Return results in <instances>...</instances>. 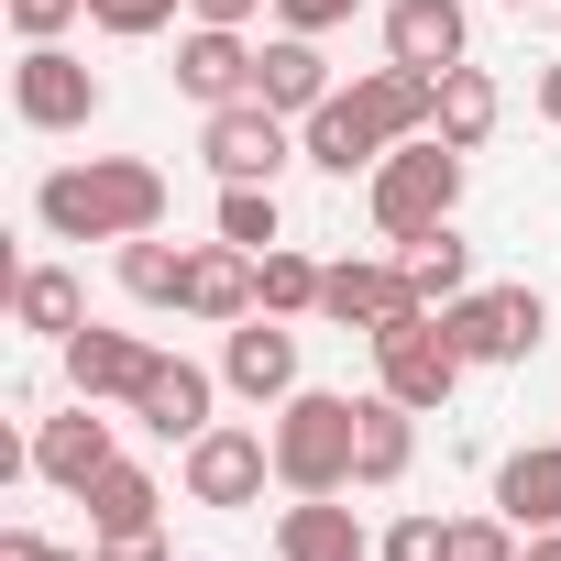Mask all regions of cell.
Wrapping results in <instances>:
<instances>
[{"instance_id":"cell-1","label":"cell","mask_w":561,"mask_h":561,"mask_svg":"<svg viewBox=\"0 0 561 561\" xmlns=\"http://www.w3.org/2000/svg\"><path fill=\"white\" fill-rule=\"evenodd\" d=\"M165 165H144V154H78V165H56L45 187H34V220L56 231V242H144V231H165Z\"/></svg>"},{"instance_id":"cell-2","label":"cell","mask_w":561,"mask_h":561,"mask_svg":"<svg viewBox=\"0 0 561 561\" xmlns=\"http://www.w3.org/2000/svg\"><path fill=\"white\" fill-rule=\"evenodd\" d=\"M462 176H473V154L440 144V133H419V144H397V154L364 176V209H375L386 242H419V231H440V220L462 209Z\"/></svg>"},{"instance_id":"cell-3","label":"cell","mask_w":561,"mask_h":561,"mask_svg":"<svg viewBox=\"0 0 561 561\" xmlns=\"http://www.w3.org/2000/svg\"><path fill=\"white\" fill-rule=\"evenodd\" d=\"M264 440H275V484L287 495H353V397L298 386L264 419Z\"/></svg>"},{"instance_id":"cell-4","label":"cell","mask_w":561,"mask_h":561,"mask_svg":"<svg viewBox=\"0 0 561 561\" xmlns=\"http://www.w3.org/2000/svg\"><path fill=\"white\" fill-rule=\"evenodd\" d=\"M364 353H375V386H386L397 408H419V419H440V408L462 397V375H473V364H462V342L440 331V309H408V320H397V331H375Z\"/></svg>"},{"instance_id":"cell-5","label":"cell","mask_w":561,"mask_h":561,"mask_svg":"<svg viewBox=\"0 0 561 561\" xmlns=\"http://www.w3.org/2000/svg\"><path fill=\"white\" fill-rule=\"evenodd\" d=\"M264 484H275V440L242 430V419H209V430L176 451V495H187V506L242 517V506H264Z\"/></svg>"},{"instance_id":"cell-6","label":"cell","mask_w":561,"mask_h":561,"mask_svg":"<svg viewBox=\"0 0 561 561\" xmlns=\"http://www.w3.org/2000/svg\"><path fill=\"white\" fill-rule=\"evenodd\" d=\"M198 154H209V176H220V187H275L309 144H298V122H287V111L231 100V111H209V122H198Z\"/></svg>"},{"instance_id":"cell-7","label":"cell","mask_w":561,"mask_h":561,"mask_svg":"<svg viewBox=\"0 0 561 561\" xmlns=\"http://www.w3.org/2000/svg\"><path fill=\"white\" fill-rule=\"evenodd\" d=\"M12 111H23V133H89V122L111 111V89H100L89 56H67V45H23V67H12Z\"/></svg>"},{"instance_id":"cell-8","label":"cell","mask_w":561,"mask_h":561,"mask_svg":"<svg viewBox=\"0 0 561 561\" xmlns=\"http://www.w3.org/2000/svg\"><path fill=\"white\" fill-rule=\"evenodd\" d=\"M440 331L462 342V364H528L550 342V298L539 287H473V298L440 309Z\"/></svg>"},{"instance_id":"cell-9","label":"cell","mask_w":561,"mask_h":561,"mask_svg":"<svg viewBox=\"0 0 561 561\" xmlns=\"http://www.w3.org/2000/svg\"><path fill=\"white\" fill-rule=\"evenodd\" d=\"M220 386L242 397V408H287L309 375H298V331L275 320V309H253V320H231L220 331Z\"/></svg>"},{"instance_id":"cell-10","label":"cell","mask_w":561,"mask_h":561,"mask_svg":"<svg viewBox=\"0 0 561 561\" xmlns=\"http://www.w3.org/2000/svg\"><path fill=\"white\" fill-rule=\"evenodd\" d=\"M56 364H67V397H89V408H133V386L154 375V342H144V331L89 320L78 342H56Z\"/></svg>"},{"instance_id":"cell-11","label":"cell","mask_w":561,"mask_h":561,"mask_svg":"<svg viewBox=\"0 0 561 561\" xmlns=\"http://www.w3.org/2000/svg\"><path fill=\"white\" fill-rule=\"evenodd\" d=\"M111 462H122V430H111V419H100L89 397H67V408H56V419L34 430V473H45L56 495H89V484H100Z\"/></svg>"},{"instance_id":"cell-12","label":"cell","mask_w":561,"mask_h":561,"mask_svg":"<svg viewBox=\"0 0 561 561\" xmlns=\"http://www.w3.org/2000/svg\"><path fill=\"white\" fill-rule=\"evenodd\" d=\"M408 309H419V298H408L397 253H386V264H375V253H342V264L320 275V320H331V331H364V342H375V331H397Z\"/></svg>"},{"instance_id":"cell-13","label":"cell","mask_w":561,"mask_h":561,"mask_svg":"<svg viewBox=\"0 0 561 561\" xmlns=\"http://www.w3.org/2000/svg\"><path fill=\"white\" fill-rule=\"evenodd\" d=\"M253 67H264V45H253V34H231V23H187V34H176V89H187L198 111L253 100Z\"/></svg>"},{"instance_id":"cell-14","label":"cell","mask_w":561,"mask_h":561,"mask_svg":"<svg viewBox=\"0 0 561 561\" xmlns=\"http://www.w3.org/2000/svg\"><path fill=\"white\" fill-rule=\"evenodd\" d=\"M209 408H220V375H209V364H187V353H154V375L133 386V419H144L154 440H176V451L209 430Z\"/></svg>"},{"instance_id":"cell-15","label":"cell","mask_w":561,"mask_h":561,"mask_svg":"<svg viewBox=\"0 0 561 561\" xmlns=\"http://www.w3.org/2000/svg\"><path fill=\"white\" fill-rule=\"evenodd\" d=\"M408 462H419V408H397L386 386H375V397H353V495L408 484Z\"/></svg>"},{"instance_id":"cell-16","label":"cell","mask_w":561,"mask_h":561,"mask_svg":"<svg viewBox=\"0 0 561 561\" xmlns=\"http://www.w3.org/2000/svg\"><path fill=\"white\" fill-rule=\"evenodd\" d=\"M386 56L419 67V78H440V67L473 56V12H462V0H386Z\"/></svg>"},{"instance_id":"cell-17","label":"cell","mask_w":561,"mask_h":561,"mask_svg":"<svg viewBox=\"0 0 561 561\" xmlns=\"http://www.w3.org/2000/svg\"><path fill=\"white\" fill-rule=\"evenodd\" d=\"M275 561H375V528L342 495H298L275 506Z\"/></svg>"},{"instance_id":"cell-18","label":"cell","mask_w":561,"mask_h":561,"mask_svg":"<svg viewBox=\"0 0 561 561\" xmlns=\"http://www.w3.org/2000/svg\"><path fill=\"white\" fill-rule=\"evenodd\" d=\"M298 144H309V165H320V176H375V165L397 154V144L364 122V100H353V89H331V100L298 122Z\"/></svg>"},{"instance_id":"cell-19","label":"cell","mask_w":561,"mask_h":561,"mask_svg":"<svg viewBox=\"0 0 561 561\" xmlns=\"http://www.w3.org/2000/svg\"><path fill=\"white\" fill-rule=\"evenodd\" d=\"M331 89H342V78H331L320 34H264V67H253V100H264V111H287V122H309V111H320Z\"/></svg>"},{"instance_id":"cell-20","label":"cell","mask_w":561,"mask_h":561,"mask_svg":"<svg viewBox=\"0 0 561 561\" xmlns=\"http://www.w3.org/2000/svg\"><path fill=\"white\" fill-rule=\"evenodd\" d=\"M187 320H209V331H231V320H253V253L242 242H187Z\"/></svg>"},{"instance_id":"cell-21","label":"cell","mask_w":561,"mask_h":561,"mask_svg":"<svg viewBox=\"0 0 561 561\" xmlns=\"http://www.w3.org/2000/svg\"><path fill=\"white\" fill-rule=\"evenodd\" d=\"M495 517L561 528V440H517V451L495 462Z\"/></svg>"},{"instance_id":"cell-22","label":"cell","mask_w":561,"mask_h":561,"mask_svg":"<svg viewBox=\"0 0 561 561\" xmlns=\"http://www.w3.org/2000/svg\"><path fill=\"white\" fill-rule=\"evenodd\" d=\"M397 275H408V298H419V309H451V298H473V242L440 220V231L397 242Z\"/></svg>"},{"instance_id":"cell-23","label":"cell","mask_w":561,"mask_h":561,"mask_svg":"<svg viewBox=\"0 0 561 561\" xmlns=\"http://www.w3.org/2000/svg\"><path fill=\"white\" fill-rule=\"evenodd\" d=\"M12 320H23L34 342H78V331H89V287H78L67 264H23V275H12Z\"/></svg>"},{"instance_id":"cell-24","label":"cell","mask_w":561,"mask_h":561,"mask_svg":"<svg viewBox=\"0 0 561 561\" xmlns=\"http://www.w3.org/2000/svg\"><path fill=\"white\" fill-rule=\"evenodd\" d=\"M495 122H506L495 78H484L473 56H462V67H440V122H430V133H440V144H462V154H484V144H495Z\"/></svg>"},{"instance_id":"cell-25","label":"cell","mask_w":561,"mask_h":561,"mask_svg":"<svg viewBox=\"0 0 561 561\" xmlns=\"http://www.w3.org/2000/svg\"><path fill=\"white\" fill-rule=\"evenodd\" d=\"M111 264H122V298L133 309H187V242L144 231V242H111Z\"/></svg>"},{"instance_id":"cell-26","label":"cell","mask_w":561,"mask_h":561,"mask_svg":"<svg viewBox=\"0 0 561 561\" xmlns=\"http://www.w3.org/2000/svg\"><path fill=\"white\" fill-rule=\"evenodd\" d=\"M78 506H89V539H111V528H154V517H165V484H154L144 462H111Z\"/></svg>"},{"instance_id":"cell-27","label":"cell","mask_w":561,"mask_h":561,"mask_svg":"<svg viewBox=\"0 0 561 561\" xmlns=\"http://www.w3.org/2000/svg\"><path fill=\"white\" fill-rule=\"evenodd\" d=\"M320 275L331 264H309V253H253V309H275V320H320Z\"/></svg>"},{"instance_id":"cell-28","label":"cell","mask_w":561,"mask_h":561,"mask_svg":"<svg viewBox=\"0 0 561 561\" xmlns=\"http://www.w3.org/2000/svg\"><path fill=\"white\" fill-rule=\"evenodd\" d=\"M220 242H242V253H275V242H287L275 187H220Z\"/></svg>"},{"instance_id":"cell-29","label":"cell","mask_w":561,"mask_h":561,"mask_svg":"<svg viewBox=\"0 0 561 561\" xmlns=\"http://www.w3.org/2000/svg\"><path fill=\"white\" fill-rule=\"evenodd\" d=\"M375 561H451V517H440V506H408V517H386Z\"/></svg>"},{"instance_id":"cell-30","label":"cell","mask_w":561,"mask_h":561,"mask_svg":"<svg viewBox=\"0 0 561 561\" xmlns=\"http://www.w3.org/2000/svg\"><path fill=\"white\" fill-rule=\"evenodd\" d=\"M176 12H187V0H89V23H100L111 45H154Z\"/></svg>"},{"instance_id":"cell-31","label":"cell","mask_w":561,"mask_h":561,"mask_svg":"<svg viewBox=\"0 0 561 561\" xmlns=\"http://www.w3.org/2000/svg\"><path fill=\"white\" fill-rule=\"evenodd\" d=\"M528 528L517 517H451V561H517Z\"/></svg>"},{"instance_id":"cell-32","label":"cell","mask_w":561,"mask_h":561,"mask_svg":"<svg viewBox=\"0 0 561 561\" xmlns=\"http://www.w3.org/2000/svg\"><path fill=\"white\" fill-rule=\"evenodd\" d=\"M23 45H67V23H89V0H0Z\"/></svg>"},{"instance_id":"cell-33","label":"cell","mask_w":561,"mask_h":561,"mask_svg":"<svg viewBox=\"0 0 561 561\" xmlns=\"http://www.w3.org/2000/svg\"><path fill=\"white\" fill-rule=\"evenodd\" d=\"M364 0H275V34H342Z\"/></svg>"},{"instance_id":"cell-34","label":"cell","mask_w":561,"mask_h":561,"mask_svg":"<svg viewBox=\"0 0 561 561\" xmlns=\"http://www.w3.org/2000/svg\"><path fill=\"white\" fill-rule=\"evenodd\" d=\"M89 550H100V561H176V550H165V517H154V528H111V539H89Z\"/></svg>"},{"instance_id":"cell-35","label":"cell","mask_w":561,"mask_h":561,"mask_svg":"<svg viewBox=\"0 0 561 561\" xmlns=\"http://www.w3.org/2000/svg\"><path fill=\"white\" fill-rule=\"evenodd\" d=\"M0 561H100V550H56L45 528H0Z\"/></svg>"},{"instance_id":"cell-36","label":"cell","mask_w":561,"mask_h":561,"mask_svg":"<svg viewBox=\"0 0 561 561\" xmlns=\"http://www.w3.org/2000/svg\"><path fill=\"white\" fill-rule=\"evenodd\" d=\"M253 12H275V0H187V23H231V34H253Z\"/></svg>"},{"instance_id":"cell-37","label":"cell","mask_w":561,"mask_h":561,"mask_svg":"<svg viewBox=\"0 0 561 561\" xmlns=\"http://www.w3.org/2000/svg\"><path fill=\"white\" fill-rule=\"evenodd\" d=\"M539 122H550V133H561V56H550V67H539Z\"/></svg>"},{"instance_id":"cell-38","label":"cell","mask_w":561,"mask_h":561,"mask_svg":"<svg viewBox=\"0 0 561 561\" xmlns=\"http://www.w3.org/2000/svg\"><path fill=\"white\" fill-rule=\"evenodd\" d=\"M517 561H561V528H528V550Z\"/></svg>"},{"instance_id":"cell-39","label":"cell","mask_w":561,"mask_h":561,"mask_svg":"<svg viewBox=\"0 0 561 561\" xmlns=\"http://www.w3.org/2000/svg\"><path fill=\"white\" fill-rule=\"evenodd\" d=\"M506 12H539V0H506Z\"/></svg>"},{"instance_id":"cell-40","label":"cell","mask_w":561,"mask_h":561,"mask_svg":"<svg viewBox=\"0 0 561 561\" xmlns=\"http://www.w3.org/2000/svg\"><path fill=\"white\" fill-rule=\"evenodd\" d=\"M176 561H209V550H176Z\"/></svg>"}]
</instances>
